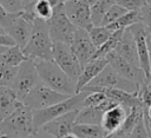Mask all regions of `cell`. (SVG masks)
I'll list each match as a JSON object with an SVG mask.
<instances>
[{
  "instance_id": "6da1fadb",
  "label": "cell",
  "mask_w": 151,
  "mask_h": 138,
  "mask_svg": "<svg viewBox=\"0 0 151 138\" xmlns=\"http://www.w3.org/2000/svg\"><path fill=\"white\" fill-rule=\"evenodd\" d=\"M34 64L42 85L66 96L76 94V83L53 60H34Z\"/></svg>"
},
{
  "instance_id": "7a4b0ae2",
  "label": "cell",
  "mask_w": 151,
  "mask_h": 138,
  "mask_svg": "<svg viewBox=\"0 0 151 138\" xmlns=\"http://www.w3.org/2000/svg\"><path fill=\"white\" fill-rule=\"evenodd\" d=\"M53 41L51 40L47 22L35 19L33 22L32 33L22 53L27 59L32 60H53L52 57Z\"/></svg>"
},
{
  "instance_id": "3957f363",
  "label": "cell",
  "mask_w": 151,
  "mask_h": 138,
  "mask_svg": "<svg viewBox=\"0 0 151 138\" xmlns=\"http://www.w3.org/2000/svg\"><path fill=\"white\" fill-rule=\"evenodd\" d=\"M35 134L33 110L24 104L0 123V136L5 138H25Z\"/></svg>"
},
{
  "instance_id": "277c9868",
  "label": "cell",
  "mask_w": 151,
  "mask_h": 138,
  "mask_svg": "<svg viewBox=\"0 0 151 138\" xmlns=\"http://www.w3.org/2000/svg\"><path fill=\"white\" fill-rule=\"evenodd\" d=\"M86 94H87V92L81 91L74 96H71L66 100L58 103L51 107L33 111V125H34L35 132H38L46 123H48V121H51V120H53V119H55L63 114H66V113L72 112V111L81 110L83 101H84Z\"/></svg>"
},
{
  "instance_id": "5b68a950",
  "label": "cell",
  "mask_w": 151,
  "mask_h": 138,
  "mask_svg": "<svg viewBox=\"0 0 151 138\" xmlns=\"http://www.w3.org/2000/svg\"><path fill=\"white\" fill-rule=\"evenodd\" d=\"M51 40L53 42H63L70 45L76 34L77 27L68 20L64 11V1L60 0L54 7L52 17L46 21Z\"/></svg>"
},
{
  "instance_id": "8992f818",
  "label": "cell",
  "mask_w": 151,
  "mask_h": 138,
  "mask_svg": "<svg viewBox=\"0 0 151 138\" xmlns=\"http://www.w3.org/2000/svg\"><path fill=\"white\" fill-rule=\"evenodd\" d=\"M38 84H40V79H39V75L35 68L34 60L26 59L24 63L20 64L15 79L11 86V90L14 92L17 98L21 103H24L27 94Z\"/></svg>"
},
{
  "instance_id": "52a82bcc",
  "label": "cell",
  "mask_w": 151,
  "mask_h": 138,
  "mask_svg": "<svg viewBox=\"0 0 151 138\" xmlns=\"http://www.w3.org/2000/svg\"><path fill=\"white\" fill-rule=\"evenodd\" d=\"M93 88H116V90H122L129 93H137L139 86L120 77L110 65H107L81 91H90Z\"/></svg>"
},
{
  "instance_id": "ba28073f",
  "label": "cell",
  "mask_w": 151,
  "mask_h": 138,
  "mask_svg": "<svg viewBox=\"0 0 151 138\" xmlns=\"http://www.w3.org/2000/svg\"><path fill=\"white\" fill-rule=\"evenodd\" d=\"M70 97L71 96H66V94L55 92L40 83L27 94V97L25 98L22 104L33 111H38V110H44V109L51 107L58 103L66 100Z\"/></svg>"
},
{
  "instance_id": "9c48e42d",
  "label": "cell",
  "mask_w": 151,
  "mask_h": 138,
  "mask_svg": "<svg viewBox=\"0 0 151 138\" xmlns=\"http://www.w3.org/2000/svg\"><path fill=\"white\" fill-rule=\"evenodd\" d=\"M52 57H53V61L66 73V75L72 81L77 83L83 68L78 59L71 51L70 45L63 42H53Z\"/></svg>"
},
{
  "instance_id": "30bf717a",
  "label": "cell",
  "mask_w": 151,
  "mask_h": 138,
  "mask_svg": "<svg viewBox=\"0 0 151 138\" xmlns=\"http://www.w3.org/2000/svg\"><path fill=\"white\" fill-rule=\"evenodd\" d=\"M64 11L68 20L80 29L90 31L93 25L91 21L90 4L85 0H67L64 1Z\"/></svg>"
},
{
  "instance_id": "8fae6325",
  "label": "cell",
  "mask_w": 151,
  "mask_h": 138,
  "mask_svg": "<svg viewBox=\"0 0 151 138\" xmlns=\"http://www.w3.org/2000/svg\"><path fill=\"white\" fill-rule=\"evenodd\" d=\"M106 60H107L109 65L124 79L132 81L133 84L138 85L139 87L144 84H147L146 77H145L144 72L140 70V67H137V66L130 64L129 61H126L123 58H120L119 55H117L114 52H111L110 54H107Z\"/></svg>"
},
{
  "instance_id": "7c38bea8",
  "label": "cell",
  "mask_w": 151,
  "mask_h": 138,
  "mask_svg": "<svg viewBox=\"0 0 151 138\" xmlns=\"http://www.w3.org/2000/svg\"><path fill=\"white\" fill-rule=\"evenodd\" d=\"M70 47L73 54L76 55V58L78 59L81 68H84V66L93 59V55L97 51V48L93 46L88 37L87 31L80 28H77L73 40L70 44Z\"/></svg>"
},
{
  "instance_id": "4fadbf2b",
  "label": "cell",
  "mask_w": 151,
  "mask_h": 138,
  "mask_svg": "<svg viewBox=\"0 0 151 138\" xmlns=\"http://www.w3.org/2000/svg\"><path fill=\"white\" fill-rule=\"evenodd\" d=\"M130 32L132 33L134 41H136V46H137V54H138V60H139V67L140 70L144 72L145 77H146V83L150 84L151 83V75H150V53L147 51L146 47V40H145V33H146V28L142 22H138L133 26H131Z\"/></svg>"
},
{
  "instance_id": "5bb4252c",
  "label": "cell",
  "mask_w": 151,
  "mask_h": 138,
  "mask_svg": "<svg viewBox=\"0 0 151 138\" xmlns=\"http://www.w3.org/2000/svg\"><path fill=\"white\" fill-rule=\"evenodd\" d=\"M78 112L79 111H72L66 114H63V116L46 123L41 129L46 133L53 136L54 138H65L68 133H71L72 127L76 124Z\"/></svg>"
},
{
  "instance_id": "9a60e30c",
  "label": "cell",
  "mask_w": 151,
  "mask_h": 138,
  "mask_svg": "<svg viewBox=\"0 0 151 138\" xmlns=\"http://www.w3.org/2000/svg\"><path fill=\"white\" fill-rule=\"evenodd\" d=\"M32 28H33V24L25 20L20 13V15L15 18L8 27L5 28V32L7 35H9L13 39L15 46H18L20 50H24L29 40Z\"/></svg>"
},
{
  "instance_id": "2e32d148",
  "label": "cell",
  "mask_w": 151,
  "mask_h": 138,
  "mask_svg": "<svg viewBox=\"0 0 151 138\" xmlns=\"http://www.w3.org/2000/svg\"><path fill=\"white\" fill-rule=\"evenodd\" d=\"M117 104L107 98L106 101H104L99 106L94 107H84L79 110L76 119V124H88V125H100L104 113L110 110L111 107L116 106Z\"/></svg>"
},
{
  "instance_id": "e0dca14e",
  "label": "cell",
  "mask_w": 151,
  "mask_h": 138,
  "mask_svg": "<svg viewBox=\"0 0 151 138\" xmlns=\"http://www.w3.org/2000/svg\"><path fill=\"white\" fill-rule=\"evenodd\" d=\"M113 52L117 55H119L120 58H123L124 60L129 61L130 64L139 67L136 41H134V38H133V35L129 28L124 29L123 35H122V38H120V40H119V42H118V45Z\"/></svg>"
},
{
  "instance_id": "ac0fdd59",
  "label": "cell",
  "mask_w": 151,
  "mask_h": 138,
  "mask_svg": "<svg viewBox=\"0 0 151 138\" xmlns=\"http://www.w3.org/2000/svg\"><path fill=\"white\" fill-rule=\"evenodd\" d=\"M109 65L106 58H98V59H92L90 63H87L84 68L81 70L80 77L76 83V94L81 92V90L88 85L106 66Z\"/></svg>"
},
{
  "instance_id": "d6986e66",
  "label": "cell",
  "mask_w": 151,
  "mask_h": 138,
  "mask_svg": "<svg viewBox=\"0 0 151 138\" xmlns=\"http://www.w3.org/2000/svg\"><path fill=\"white\" fill-rule=\"evenodd\" d=\"M127 113H129V110L124 109L120 105H116L104 113L100 126L103 127V130L107 136L112 134L120 129Z\"/></svg>"
},
{
  "instance_id": "ffe728a7",
  "label": "cell",
  "mask_w": 151,
  "mask_h": 138,
  "mask_svg": "<svg viewBox=\"0 0 151 138\" xmlns=\"http://www.w3.org/2000/svg\"><path fill=\"white\" fill-rule=\"evenodd\" d=\"M21 105L22 103L9 87L0 86V123L9 117Z\"/></svg>"
},
{
  "instance_id": "44dd1931",
  "label": "cell",
  "mask_w": 151,
  "mask_h": 138,
  "mask_svg": "<svg viewBox=\"0 0 151 138\" xmlns=\"http://www.w3.org/2000/svg\"><path fill=\"white\" fill-rule=\"evenodd\" d=\"M138 22H142V13H140V9H138V11H129L122 18H119L117 21H114L113 24L106 26V28L110 32L113 33L116 31L127 29V28H130L131 26H133V25H136Z\"/></svg>"
},
{
  "instance_id": "7402d4cb",
  "label": "cell",
  "mask_w": 151,
  "mask_h": 138,
  "mask_svg": "<svg viewBox=\"0 0 151 138\" xmlns=\"http://www.w3.org/2000/svg\"><path fill=\"white\" fill-rule=\"evenodd\" d=\"M143 118H144V111L140 106H136V107L130 109L123 125L117 131V133L123 134V136H130L131 132L133 131V129L137 126V124L140 120H143Z\"/></svg>"
},
{
  "instance_id": "603a6c76",
  "label": "cell",
  "mask_w": 151,
  "mask_h": 138,
  "mask_svg": "<svg viewBox=\"0 0 151 138\" xmlns=\"http://www.w3.org/2000/svg\"><path fill=\"white\" fill-rule=\"evenodd\" d=\"M88 4H90L92 25L100 26L106 12L114 4V1L113 0H94V1H88Z\"/></svg>"
},
{
  "instance_id": "cb8c5ba5",
  "label": "cell",
  "mask_w": 151,
  "mask_h": 138,
  "mask_svg": "<svg viewBox=\"0 0 151 138\" xmlns=\"http://www.w3.org/2000/svg\"><path fill=\"white\" fill-rule=\"evenodd\" d=\"M78 138H105L107 134L100 125L74 124L71 131Z\"/></svg>"
},
{
  "instance_id": "d4e9b609",
  "label": "cell",
  "mask_w": 151,
  "mask_h": 138,
  "mask_svg": "<svg viewBox=\"0 0 151 138\" xmlns=\"http://www.w3.org/2000/svg\"><path fill=\"white\" fill-rule=\"evenodd\" d=\"M27 58L25 57L22 51L18 46H13V47H8L0 55V65L8 67H18Z\"/></svg>"
},
{
  "instance_id": "484cf974",
  "label": "cell",
  "mask_w": 151,
  "mask_h": 138,
  "mask_svg": "<svg viewBox=\"0 0 151 138\" xmlns=\"http://www.w3.org/2000/svg\"><path fill=\"white\" fill-rule=\"evenodd\" d=\"M124 31H116L111 34V37L109 38V40L106 42H104L99 48H97L93 59H98V58H106L107 54H110L111 52H113L123 35Z\"/></svg>"
},
{
  "instance_id": "4316f807",
  "label": "cell",
  "mask_w": 151,
  "mask_h": 138,
  "mask_svg": "<svg viewBox=\"0 0 151 138\" xmlns=\"http://www.w3.org/2000/svg\"><path fill=\"white\" fill-rule=\"evenodd\" d=\"M87 33L96 48H99L104 42H106L112 34V32H110L106 27L103 26H93Z\"/></svg>"
},
{
  "instance_id": "83f0119b",
  "label": "cell",
  "mask_w": 151,
  "mask_h": 138,
  "mask_svg": "<svg viewBox=\"0 0 151 138\" xmlns=\"http://www.w3.org/2000/svg\"><path fill=\"white\" fill-rule=\"evenodd\" d=\"M126 12H129V11H126L125 8H123L122 6H119V5L114 1V4H113V5L109 8V11L106 12V14H105V17H104V19H103L100 26L106 27V26L113 24V22L117 21L119 18H122Z\"/></svg>"
},
{
  "instance_id": "f1b7e54d",
  "label": "cell",
  "mask_w": 151,
  "mask_h": 138,
  "mask_svg": "<svg viewBox=\"0 0 151 138\" xmlns=\"http://www.w3.org/2000/svg\"><path fill=\"white\" fill-rule=\"evenodd\" d=\"M34 13L37 19L47 21L53 13V7L50 4V0H35Z\"/></svg>"
},
{
  "instance_id": "f546056e",
  "label": "cell",
  "mask_w": 151,
  "mask_h": 138,
  "mask_svg": "<svg viewBox=\"0 0 151 138\" xmlns=\"http://www.w3.org/2000/svg\"><path fill=\"white\" fill-rule=\"evenodd\" d=\"M18 67H8V66H2L0 65V86L9 87L12 86L15 75L18 73Z\"/></svg>"
},
{
  "instance_id": "4dcf8cb0",
  "label": "cell",
  "mask_w": 151,
  "mask_h": 138,
  "mask_svg": "<svg viewBox=\"0 0 151 138\" xmlns=\"http://www.w3.org/2000/svg\"><path fill=\"white\" fill-rule=\"evenodd\" d=\"M106 100H107V97L101 92H87V94H86V97H85V99L83 101L81 109L99 106Z\"/></svg>"
},
{
  "instance_id": "1f68e13d",
  "label": "cell",
  "mask_w": 151,
  "mask_h": 138,
  "mask_svg": "<svg viewBox=\"0 0 151 138\" xmlns=\"http://www.w3.org/2000/svg\"><path fill=\"white\" fill-rule=\"evenodd\" d=\"M137 98L140 103V106L143 107V111L145 112L149 106H151V88L147 84L142 85L137 91Z\"/></svg>"
},
{
  "instance_id": "d6a6232c",
  "label": "cell",
  "mask_w": 151,
  "mask_h": 138,
  "mask_svg": "<svg viewBox=\"0 0 151 138\" xmlns=\"http://www.w3.org/2000/svg\"><path fill=\"white\" fill-rule=\"evenodd\" d=\"M0 4L6 12L12 14L21 13L25 7V0H1Z\"/></svg>"
},
{
  "instance_id": "836d02e7",
  "label": "cell",
  "mask_w": 151,
  "mask_h": 138,
  "mask_svg": "<svg viewBox=\"0 0 151 138\" xmlns=\"http://www.w3.org/2000/svg\"><path fill=\"white\" fill-rule=\"evenodd\" d=\"M116 2L126 11H138L144 6L145 0H116Z\"/></svg>"
},
{
  "instance_id": "e575fe53",
  "label": "cell",
  "mask_w": 151,
  "mask_h": 138,
  "mask_svg": "<svg viewBox=\"0 0 151 138\" xmlns=\"http://www.w3.org/2000/svg\"><path fill=\"white\" fill-rule=\"evenodd\" d=\"M19 15H20V13L12 14V13L6 12L5 8H4V7L1 6V4H0V25L4 27V29H5L6 27H8V26L12 24V21H13L15 18H18Z\"/></svg>"
},
{
  "instance_id": "d590c367",
  "label": "cell",
  "mask_w": 151,
  "mask_h": 138,
  "mask_svg": "<svg viewBox=\"0 0 151 138\" xmlns=\"http://www.w3.org/2000/svg\"><path fill=\"white\" fill-rule=\"evenodd\" d=\"M129 138H151L146 130V126L144 124V118H143V120H140L137 124V126L133 129V131L131 132Z\"/></svg>"
},
{
  "instance_id": "8d00e7d4",
  "label": "cell",
  "mask_w": 151,
  "mask_h": 138,
  "mask_svg": "<svg viewBox=\"0 0 151 138\" xmlns=\"http://www.w3.org/2000/svg\"><path fill=\"white\" fill-rule=\"evenodd\" d=\"M140 13H142V24L145 26L146 29L151 31V8L146 4V1L144 6L140 8Z\"/></svg>"
},
{
  "instance_id": "74e56055",
  "label": "cell",
  "mask_w": 151,
  "mask_h": 138,
  "mask_svg": "<svg viewBox=\"0 0 151 138\" xmlns=\"http://www.w3.org/2000/svg\"><path fill=\"white\" fill-rule=\"evenodd\" d=\"M0 46L4 47H13L15 46V42L13 41V39L7 35V34H0Z\"/></svg>"
},
{
  "instance_id": "f35d334b",
  "label": "cell",
  "mask_w": 151,
  "mask_h": 138,
  "mask_svg": "<svg viewBox=\"0 0 151 138\" xmlns=\"http://www.w3.org/2000/svg\"><path fill=\"white\" fill-rule=\"evenodd\" d=\"M145 40H146V47H147V51L149 53L151 54V31L146 29V33H145Z\"/></svg>"
},
{
  "instance_id": "ab89813d",
  "label": "cell",
  "mask_w": 151,
  "mask_h": 138,
  "mask_svg": "<svg viewBox=\"0 0 151 138\" xmlns=\"http://www.w3.org/2000/svg\"><path fill=\"white\" fill-rule=\"evenodd\" d=\"M105 138H129V136H123V134H118L117 132H114V133H112V134L106 136Z\"/></svg>"
},
{
  "instance_id": "60d3db41",
  "label": "cell",
  "mask_w": 151,
  "mask_h": 138,
  "mask_svg": "<svg viewBox=\"0 0 151 138\" xmlns=\"http://www.w3.org/2000/svg\"><path fill=\"white\" fill-rule=\"evenodd\" d=\"M144 116H145L146 118L151 119V106H149V107H147V110L144 112Z\"/></svg>"
},
{
  "instance_id": "b9f144b4",
  "label": "cell",
  "mask_w": 151,
  "mask_h": 138,
  "mask_svg": "<svg viewBox=\"0 0 151 138\" xmlns=\"http://www.w3.org/2000/svg\"><path fill=\"white\" fill-rule=\"evenodd\" d=\"M65 138H78V137H77L76 134H73V133L71 132V133H68V134H67V136H66Z\"/></svg>"
},
{
  "instance_id": "7bdbcfd3",
  "label": "cell",
  "mask_w": 151,
  "mask_h": 138,
  "mask_svg": "<svg viewBox=\"0 0 151 138\" xmlns=\"http://www.w3.org/2000/svg\"><path fill=\"white\" fill-rule=\"evenodd\" d=\"M7 48H8V47H4V46H0V55H1V54H2V53H4V52L7 50Z\"/></svg>"
},
{
  "instance_id": "ee69618b",
  "label": "cell",
  "mask_w": 151,
  "mask_h": 138,
  "mask_svg": "<svg viewBox=\"0 0 151 138\" xmlns=\"http://www.w3.org/2000/svg\"><path fill=\"white\" fill-rule=\"evenodd\" d=\"M0 34H6V32H5V29H4V27L0 25Z\"/></svg>"
},
{
  "instance_id": "f6af8a7d",
  "label": "cell",
  "mask_w": 151,
  "mask_h": 138,
  "mask_svg": "<svg viewBox=\"0 0 151 138\" xmlns=\"http://www.w3.org/2000/svg\"><path fill=\"white\" fill-rule=\"evenodd\" d=\"M149 64H150V75H151V54H150V60H149ZM151 84V83H150Z\"/></svg>"
},
{
  "instance_id": "bcb514c9",
  "label": "cell",
  "mask_w": 151,
  "mask_h": 138,
  "mask_svg": "<svg viewBox=\"0 0 151 138\" xmlns=\"http://www.w3.org/2000/svg\"><path fill=\"white\" fill-rule=\"evenodd\" d=\"M146 4H147V5L150 6V8H151V0H147V1H146Z\"/></svg>"
},
{
  "instance_id": "7dc6e473",
  "label": "cell",
  "mask_w": 151,
  "mask_h": 138,
  "mask_svg": "<svg viewBox=\"0 0 151 138\" xmlns=\"http://www.w3.org/2000/svg\"><path fill=\"white\" fill-rule=\"evenodd\" d=\"M25 138H34V136H31V137H25Z\"/></svg>"
},
{
  "instance_id": "c3c4849f",
  "label": "cell",
  "mask_w": 151,
  "mask_h": 138,
  "mask_svg": "<svg viewBox=\"0 0 151 138\" xmlns=\"http://www.w3.org/2000/svg\"><path fill=\"white\" fill-rule=\"evenodd\" d=\"M149 87H150V88H151V84H149Z\"/></svg>"
},
{
  "instance_id": "681fc988",
  "label": "cell",
  "mask_w": 151,
  "mask_h": 138,
  "mask_svg": "<svg viewBox=\"0 0 151 138\" xmlns=\"http://www.w3.org/2000/svg\"><path fill=\"white\" fill-rule=\"evenodd\" d=\"M0 138H5V137H2V136H0Z\"/></svg>"
}]
</instances>
